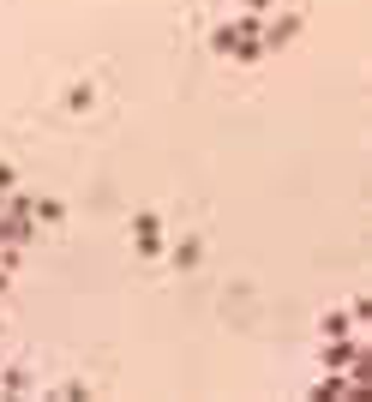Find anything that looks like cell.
<instances>
[{
	"instance_id": "obj_1",
	"label": "cell",
	"mask_w": 372,
	"mask_h": 402,
	"mask_svg": "<svg viewBox=\"0 0 372 402\" xmlns=\"http://www.w3.org/2000/svg\"><path fill=\"white\" fill-rule=\"evenodd\" d=\"M138 246H144V252H156V246H162V223H156V216H138Z\"/></svg>"
}]
</instances>
